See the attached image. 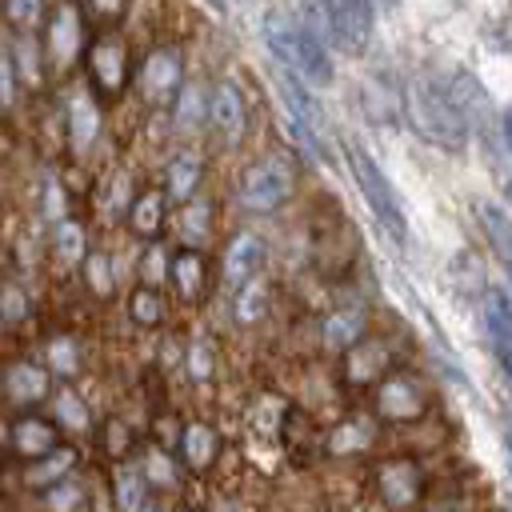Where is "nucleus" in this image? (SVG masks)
Masks as SVG:
<instances>
[{"instance_id": "obj_1", "label": "nucleus", "mask_w": 512, "mask_h": 512, "mask_svg": "<svg viewBox=\"0 0 512 512\" xmlns=\"http://www.w3.org/2000/svg\"><path fill=\"white\" fill-rule=\"evenodd\" d=\"M404 116H408V128L440 152H460L468 144V116L448 76L416 72L404 88Z\"/></svg>"}, {"instance_id": "obj_2", "label": "nucleus", "mask_w": 512, "mask_h": 512, "mask_svg": "<svg viewBox=\"0 0 512 512\" xmlns=\"http://www.w3.org/2000/svg\"><path fill=\"white\" fill-rule=\"evenodd\" d=\"M260 36H264L268 52L276 56V64L288 68L292 76H300L304 84H316V88L332 84L336 68H332L328 48L320 44V32L316 28L300 24L296 16H288L280 8H268L264 12V24H260Z\"/></svg>"}, {"instance_id": "obj_3", "label": "nucleus", "mask_w": 512, "mask_h": 512, "mask_svg": "<svg viewBox=\"0 0 512 512\" xmlns=\"http://www.w3.org/2000/svg\"><path fill=\"white\" fill-rule=\"evenodd\" d=\"M296 188V168L284 152H264L260 160H252L240 180H236V200L248 216H268L276 208H284V200Z\"/></svg>"}, {"instance_id": "obj_4", "label": "nucleus", "mask_w": 512, "mask_h": 512, "mask_svg": "<svg viewBox=\"0 0 512 512\" xmlns=\"http://www.w3.org/2000/svg\"><path fill=\"white\" fill-rule=\"evenodd\" d=\"M344 156H348L352 180H356V188H360L364 204L372 208V216L380 220V228H384V232H392L396 240H408V220H404V204H400L396 188L388 184L384 168H380V164H376V160L368 156V148H364V144H356V140H348V144H344Z\"/></svg>"}, {"instance_id": "obj_5", "label": "nucleus", "mask_w": 512, "mask_h": 512, "mask_svg": "<svg viewBox=\"0 0 512 512\" xmlns=\"http://www.w3.org/2000/svg\"><path fill=\"white\" fill-rule=\"evenodd\" d=\"M276 88L284 100V128L292 132L296 144L308 148V156H328L324 152V136H328V116L312 92V84H304L300 76H292L288 68H276Z\"/></svg>"}, {"instance_id": "obj_6", "label": "nucleus", "mask_w": 512, "mask_h": 512, "mask_svg": "<svg viewBox=\"0 0 512 512\" xmlns=\"http://www.w3.org/2000/svg\"><path fill=\"white\" fill-rule=\"evenodd\" d=\"M308 16H312L308 28H316V32L324 28L340 52H364L372 40V28H376L372 0H312Z\"/></svg>"}, {"instance_id": "obj_7", "label": "nucleus", "mask_w": 512, "mask_h": 512, "mask_svg": "<svg viewBox=\"0 0 512 512\" xmlns=\"http://www.w3.org/2000/svg\"><path fill=\"white\" fill-rule=\"evenodd\" d=\"M84 68H88V84L96 88V96L116 100L128 88V76H132L128 36L116 32V28H100L96 40H88V48H84Z\"/></svg>"}, {"instance_id": "obj_8", "label": "nucleus", "mask_w": 512, "mask_h": 512, "mask_svg": "<svg viewBox=\"0 0 512 512\" xmlns=\"http://www.w3.org/2000/svg\"><path fill=\"white\" fill-rule=\"evenodd\" d=\"M84 16L72 0H60L52 8V16H44V44H40V56H44V68L52 76H68L80 60H84Z\"/></svg>"}, {"instance_id": "obj_9", "label": "nucleus", "mask_w": 512, "mask_h": 512, "mask_svg": "<svg viewBox=\"0 0 512 512\" xmlns=\"http://www.w3.org/2000/svg\"><path fill=\"white\" fill-rule=\"evenodd\" d=\"M372 488L384 512H412L424 496V468L412 456H384L372 468Z\"/></svg>"}, {"instance_id": "obj_10", "label": "nucleus", "mask_w": 512, "mask_h": 512, "mask_svg": "<svg viewBox=\"0 0 512 512\" xmlns=\"http://www.w3.org/2000/svg\"><path fill=\"white\" fill-rule=\"evenodd\" d=\"M184 52L176 48V44H156L148 56H144V64H140V72H136V84H140V96L148 100V104H156V108H168L172 100H176V92L184 88Z\"/></svg>"}, {"instance_id": "obj_11", "label": "nucleus", "mask_w": 512, "mask_h": 512, "mask_svg": "<svg viewBox=\"0 0 512 512\" xmlns=\"http://www.w3.org/2000/svg\"><path fill=\"white\" fill-rule=\"evenodd\" d=\"M428 408V392L412 372H388L376 384V416L388 424H412Z\"/></svg>"}, {"instance_id": "obj_12", "label": "nucleus", "mask_w": 512, "mask_h": 512, "mask_svg": "<svg viewBox=\"0 0 512 512\" xmlns=\"http://www.w3.org/2000/svg\"><path fill=\"white\" fill-rule=\"evenodd\" d=\"M204 124L216 132V140H224V148H236L248 132V104L240 96V88L232 80H216L208 92V112Z\"/></svg>"}, {"instance_id": "obj_13", "label": "nucleus", "mask_w": 512, "mask_h": 512, "mask_svg": "<svg viewBox=\"0 0 512 512\" xmlns=\"http://www.w3.org/2000/svg\"><path fill=\"white\" fill-rule=\"evenodd\" d=\"M100 128H104L100 100L88 88H72L68 100H64V140H68V152L72 156H88L92 144L100 140Z\"/></svg>"}, {"instance_id": "obj_14", "label": "nucleus", "mask_w": 512, "mask_h": 512, "mask_svg": "<svg viewBox=\"0 0 512 512\" xmlns=\"http://www.w3.org/2000/svg\"><path fill=\"white\" fill-rule=\"evenodd\" d=\"M264 264V240L248 228L232 232L228 244H224V260H220V272H224V288L236 292L240 284H248Z\"/></svg>"}, {"instance_id": "obj_15", "label": "nucleus", "mask_w": 512, "mask_h": 512, "mask_svg": "<svg viewBox=\"0 0 512 512\" xmlns=\"http://www.w3.org/2000/svg\"><path fill=\"white\" fill-rule=\"evenodd\" d=\"M384 372H388V340L360 336V340L344 352V384H348V388L380 384Z\"/></svg>"}, {"instance_id": "obj_16", "label": "nucleus", "mask_w": 512, "mask_h": 512, "mask_svg": "<svg viewBox=\"0 0 512 512\" xmlns=\"http://www.w3.org/2000/svg\"><path fill=\"white\" fill-rule=\"evenodd\" d=\"M0 388L12 404L28 408V404H40L52 396V372L44 364H32V360H12L0 376Z\"/></svg>"}, {"instance_id": "obj_17", "label": "nucleus", "mask_w": 512, "mask_h": 512, "mask_svg": "<svg viewBox=\"0 0 512 512\" xmlns=\"http://www.w3.org/2000/svg\"><path fill=\"white\" fill-rule=\"evenodd\" d=\"M200 184H204V160H200V152L180 148V152H172L164 160V188H160L164 200L188 204V200H196Z\"/></svg>"}, {"instance_id": "obj_18", "label": "nucleus", "mask_w": 512, "mask_h": 512, "mask_svg": "<svg viewBox=\"0 0 512 512\" xmlns=\"http://www.w3.org/2000/svg\"><path fill=\"white\" fill-rule=\"evenodd\" d=\"M176 452L188 472H208L220 460V432L208 420H188V424H180Z\"/></svg>"}, {"instance_id": "obj_19", "label": "nucleus", "mask_w": 512, "mask_h": 512, "mask_svg": "<svg viewBox=\"0 0 512 512\" xmlns=\"http://www.w3.org/2000/svg\"><path fill=\"white\" fill-rule=\"evenodd\" d=\"M8 444H12L16 456L36 460V456H44V452H52V448L60 444V428H56L48 416L24 412V416H16L12 428H8Z\"/></svg>"}, {"instance_id": "obj_20", "label": "nucleus", "mask_w": 512, "mask_h": 512, "mask_svg": "<svg viewBox=\"0 0 512 512\" xmlns=\"http://www.w3.org/2000/svg\"><path fill=\"white\" fill-rule=\"evenodd\" d=\"M484 324H488V340H492V352L504 368V376L512 380V296L492 288L484 296Z\"/></svg>"}, {"instance_id": "obj_21", "label": "nucleus", "mask_w": 512, "mask_h": 512, "mask_svg": "<svg viewBox=\"0 0 512 512\" xmlns=\"http://www.w3.org/2000/svg\"><path fill=\"white\" fill-rule=\"evenodd\" d=\"M168 280H172V288H176V296L184 304H196L204 296V288H208V260H204V252L200 248L176 252L172 264H168Z\"/></svg>"}, {"instance_id": "obj_22", "label": "nucleus", "mask_w": 512, "mask_h": 512, "mask_svg": "<svg viewBox=\"0 0 512 512\" xmlns=\"http://www.w3.org/2000/svg\"><path fill=\"white\" fill-rule=\"evenodd\" d=\"M76 464H80V452H76L72 444H56L52 452L28 460V468H24V484L36 488V492H44V488L68 480V476L76 472Z\"/></svg>"}, {"instance_id": "obj_23", "label": "nucleus", "mask_w": 512, "mask_h": 512, "mask_svg": "<svg viewBox=\"0 0 512 512\" xmlns=\"http://www.w3.org/2000/svg\"><path fill=\"white\" fill-rule=\"evenodd\" d=\"M128 228L140 236V240H156L160 232H164V224H168V200H164V192L160 188H144V192H136V200L128 204Z\"/></svg>"}, {"instance_id": "obj_24", "label": "nucleus", "mask_w": 512, "mask_h": 512, "mask_svg": "<svg viewBox=\"0 0 512 512\" xmlns=\"http://www.w3.org/2000/svg\"><path fill=\"white\" fill-rule=\"evenodd\" d=\"M368 332V312L356 304V308H336L320 320V340L332 348V352H348L360 336Z\"/></svg>"}, {"instance_id": "obj_25", "label": "nucleus", "mask_w": 512, "mask_h": 512, "mask_svg": "<svg viewBox=\"0 0 512 512\" xmlns=\"http://www.w3.org/2000/svg\"><path fill=\"white\" fill-rule=\"evenodd\" d=\"M476 216H480V228H484V236H488L492 256L500 260V268H504L508 280H512V216H508L500 204H492V200H480V204H476Z\"/></svg>"}, {"instance_id": "obj_26", "label": "nucleus", "mask_w": 512, "mask_h": 512, "mask_svg": "<svg viewBox=\"0 0 512 512\" xmlns=\"http://www.w3.org/2000/svg\"><path fill=\"white\" fill-rule=\"evenodd\" d=\"M52 424L64 428V432H72V436L92 432V408L84 404V396L76 388L64 384V388L52 392Z\"/></svg>"}, {"instance_id": "obj_27", "label": "nucleus", "mask_w": 512, "mask_h": 512, "mask_svg": "<svg viewBox=\"0 0 512 512\" xmlns=\"http://www.w3.org/2000/svg\"><path fill=\"white\" fill-rule=\"evenodd\" d=\"M52 256L64 268H80V260L88 256V228L80 220H72V216L52 224Z\"/></svg>"}, {"instance_id": "obj_28", "label": "nucleus", "mask_w": 512, "mask_h": 512, "mask_svg": "<svg viewBox=\"0 0 512 512\" xmlns=\"http://www.w3.org/2000/svg\"><path fill=\"white\" fill-rule=\"evenodd\" d=\"M112 504L120 512H136L148 504V480L140 472V464H120L112 476Z\"/></svg>"}, {"instance_id": "obj_29", "label": "nucleus", "mask_w": 512, "mask_h": 512, "mask_svg": "<svg viewBox=\"0 0 512 512\" xmlns=\"http://www.w3.org/2000/svg\"><path fill=\"white\" fill-rule=\"evenodd\" d=\"M80 280L96 300H108L116 292V272H112V256L104 248H88V256L80 260Z\"/></svg>"}, {"instance_id": "obj_30", "label": "nucleus", "mask_w": 512, "mask_h": 512, "mask_svg": "<svg viewBox=\"0 0 512 512\" xmlns=\"http://www.w3.org/2000/svg\"><path fill=\"white\" fill-rule=\"evenodd\" d=\"M136 200V188H132V172L116 168L104 184H100V212L108 220H124L128 216V204Z\"/></svg>"}, {"instance_id": "obj_31", "label": "nucleus", "mask_w": 512, "mask_h": 512, "mask_svg": "<svg viewBox=\"0 0 512 512\" xmlns=\"http://www.w3.org/2000/svg\"><path fill=\"white\" fill-rule=\"evenodd\" d=\"M168 108L176 112V128H180V132H196V128L204 124L208 96L200 92V84H188V80H184V88L176 92V100H172Z\"/></svg>"}, {"instance_id": "obj_32", "label": "nucleus", "mask_w": 512, "mask_h": 512, "mask_svg": "<svg viewBox=\"0 0 512 512\" xmlns=\"http://www.w3.org/2000/svg\"><path fill=\"white\" fill-rule=\"evenodd\" d=\"M164 296H160V288H132L128 292V320L132 324H140V328H160L164 324Z\"/></svg>"}, {"instance_id": "obj_33", "label": "nucleus", "mask_w": 512, "mask_h": 512, "mask_svg": "<svg viewBox=\"0 0 512 512\" xmlns=\"http://www.w3.org/2000/svg\"><path fill=\"white\" fill-rule=\"evenodd\" d=\"M176 228H180V236L188 240V248H200V244L208 240V232H212V204H204V200L180 204Z\"/></svg>"}, {"instance_id": "obj_34", "label": "nucleus", "mask_w": 512, "mask_h": 512, "mask_svg": "<svg viewBox=\"0 0 512 512\" xmlns=\"http://www.w3.org/2000/svg\"><path fill=\"white\" fill-rule=\"evenodd\" d=\"M0 8L16 36H32L36 28H44V16H48L44 0H0Z\"/></svg>"}, {"instance_id": "obj_35", "label": "nucleus", "mask_w": 512, "mask_h": 512, "mask_svg": "<svg viewBox=\"0 0 512 512\" xmlns=\"http://www.w3.org/2000/svg\"><path fill=\"white\" fill-rule=\"evenodd\" d=\"M12 60V68H16V80H20V88H36L40 80H44V56H40V44L32 40V36H20L16 40V56H8Z\"/></svg>"}, {"instance_id": "obj_36", "label": "nucleus", "mask_w": 512, "mask_h": 512, "mask_svg": "<svg viewBox=\"0 0 512 512\" xmlns=\"http://www.w3.org/2000/svg\"><path fill=\"white\" fill-rule=\"evenodd\" d=\"M232 308H236V320L240 324H256L268 312V284L260 276H252L248 284H240L232 292Z\"/></svg>"}, {"instance_id": "obj_37", "label": "nucleus", "mask_w": 512, "mask_h": 512, "mask_svg": "<svg viewBox=\"0 0 512 512\" xmlns=\"http://www.w3.org/2000/svg\"><path fill=\"white\" fill-rule=\"evenodd\" d=\"M32 316V296L20 280H0V324L4 328H16Z\"/></svg>"}, {"instance_id": "obj_38", "label": "nucleus", "mask_w": 512, "mask_h": 512, "mask_svg": "<svg viewBox=\"0 0 512 512\" xmlns=\"http://www.w3.org/2000/svg\"><path fill=\"white\" fill-rule=\"evenodd\" d=\"M44 356H48V372H56V376H76L80 372V344L72 336H52L44 344Z\"/></svg>"}, {"instance_id": "obj_39", "label": "nucleus", "mask_w": 512, "mask_h": 512, "mask_svg": "<svg viewBox=\"0 0 512 512\" xmlns=\"http://www.w3.org/2000/svg\"><path fill=\"white\" fill-rule=\"evenodd\" d=\"M40 504H44V512H76V508L84 504V484H80L76 476H68V480H60V484L44 488V492H40Z\"/></svg>"}, {"instance_id": "obj_40", "label": "nucleus", "mask_w": 512, "mask_h": 512, "mask_svg": "<svg viewBox=\"0 0 512 512\" xmlns=\"http://www.w3.org/2000/svg\"><path fill=\"white\" fill-rule=\"evenodd\" d=\"M100 448H104V456H112V460H124V456H128V448H132V428H128L124 416H108V420L100 424Z\"/></svg>"}, {"instance_id": "obj_41", "label": "nucleus", "mask_w": 512, "mask_h": 512, "mask_svg": "<svg viewBox=\"0 0 512 512\" xmlns=\"http://www.w3.org/2000/svg\"><path fill=\"white\" fill-rule=\"evenodd\" d=\"M372 424H364V420H348V424H340L332 436H328V448L332 452H360V448H368L372 444Z\"/></svg>"}, {"instance_id": "obj_42", "label": "nucleus", "mask_w": 512, "mask_h": 512, "mask_svg": "<svg viewBox=\"0 0 512 512\" xmlns=\"http://www.w3.org/2000/svg\"><path fill=\"white\" fill-rule=\"evenodd\" d=\"M36 208H40V216H44L48 224H60V220L68 216V196H64V184H60L56 176H44Z\"/></svg>"}, {"instance_id": "obj_43", "label": "nucleus", "mask_w": 512, "mask_h": 512, "mask_svg": "<svg viewBox=\"0 0 512 512\" xmlns=\"http://www.w3.org/2000/svg\"><path fill=\"white\" fill-rule=\"evenodd\" d=\"M184 368H188V380H212L216 376V352H212V344L208 340H188Z\"/></svg>"}, {"instance_id": "obj_44", "label": "nucleus", "mask_w": 512, "mask_h": 512, "mask_svg": "<svg viewBox=\"0 0 512 512\" xmlns=\"http://www.w3.org/2000/svg\"><path fill=\"white\" fill-rule=\"evenodd\" d=\"M168 264H172L168 252H164L160 244H148L144 256H140V272H136L140 284H144V288H160V284L168 280Z\"/></svg>"}, {"instance_id": "obj_45", "label": "nucleus", "mask_w": 512, "mask_h": 512, "mask_svg": "<svg viewBox=\"0 0 512 512\" xmlns=\"http://www.w3.org/2000/svg\"><path fill=\"white\" fill-rule=\"evenodd\" d=\"M140 472H144V480H148V488H152V484H160V488H172V484H176V472H172V460H168V452H160V448H152V452L144 456V464H140Z\"/></svg>"}, {"instance_id": "obj_46", "label": "nucleus", "mask_w": 512, "mask_h": 512, "mask_svg": "<svg viewBox=\"0 0 512 512\" xmlns=\"http://www.w3.org/2000/svg\"><path fill=\"white\" fill-rule=\"evenodd\" d=\"M128 4H132V0H84V8H88L104 28H116V24L128 16Z\"/></svg>"}, {"instance_id": "obj_47", "label": "nucleus", "mask_w": 512, "mask_h": 512, "mask_svg": "<svg viewBox=\"0 0 512 512\" xmlns=\"http://www.w3.org/2000/svg\"><path fill=\"white\" fill-rule=\"evenodd\" d=\"M16 92H20L16 68H12V60H8V56H0V108H12Z\"/></svg>"}, {"instance_id": "obj_48", "label": "nucleus", "mask_w": 512, "mask_h": 512, "mask_svg": "<svg viewBox=\"0 0 512 512\" xmlns=\"http://www.w3.org/2000/svg\"><path fill=\"white\" fill-rule=\"evenodd\" d=\"M500 136H504V148L512 152V108L500 116Z\"/></svg>"}, {"instance_id": "obj_49", "label": "nucleus", "mask_w": 512, "mask_h": 512, "mask_svg": "<svg viewBox=\"0 0 512 512\" xmlns=\"http://www.w3.org/2000/svg\"><path fill=\"white\" fill-rule=\"evenodd\" d=\"M504 452H508V464H512V420L504 424Z\"/></svg>"}, {"instance_id": "obj_50", "label": "nucleus", "mask_w": 512, "mask_h": 512, "mask_svg": "<svg viewBox=\"0 0 512 512\" xmlns=\"http://www.w3.org/2000/svg\"><path fill=\"white\" fill-rule=\"evenodd\" d=\"M136 512H164V508H160V504H152V500H148V504H144V508H136Z\"/></svg>"}, {"instance_id": "obj_51", "label": "nucleus", "mask_w": 512, "mask_h": 512, "mask_svg": "<svg viewBox=\"0 0 512 512\" xmlns=\"http://www.w3.org/2000/svg\"><path fill=\"white\" fill-rule=\"evenodd\" d=\"M504 196H508V204H512V176H508V184H504Z\"/></svg>"}, {"instance_id": "obj_52", "label": "nucleus", "mask_w": 512, "mask_h": 512, "mask_svg": "<svg viewBox=\"0 0 512 512\" xmlns=\"http://www.w3.org/2000/svg\"><path fill=\"white\" fill-rule=\"evenodd\" d=\"M372 4H384V8H396L400 0H372Z\"/></svg>"}, {"instance_id": "obj_53", "label": "nucleus", "mask_w": 512, "mask_h": 512, "mask_svg": "<svg viewBox=\"0 0 512 512\" xmlns=\"http://www.w3.org/2000/svg\"><path fill=\"white\" fill-rule=\"evenodd\" d=\"M184 512H192V508H184Z\"/></svg>"}]
</instances>
